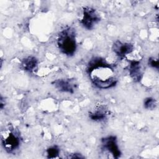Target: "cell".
<instances>
[{
	"instance_id": "obj_1",
	"label": "cell",
	"mask_w": 159,
	"mask_h": 159,
	"mask_svg": "<svg viewBox=\"0 0 159 159\" xmlns=\"http://www.w3.org/2000/svg\"><path fill=\"white\" fill-rule=\"evenodd\" d=\"M86 71L92 83L98 88L106 89L116 86L117 80L114 70L101 57H94L89 61Z\"/></svg>"
},
{
	"instance_id": "obj_2",
	"label": "cell",
	"mask_w": 159,
	"mask_h": 159,
	"mask_svg": "<svg viewBox=\"0 0 159 159\" xmlns=\"http://www.w3.org/2000/svg\"><path fill=\"white\" fill-rule=\"evenodd\" d=\"M57 44L59 50L64 55L73 56L77 48L76 31L73 27H66L58 34Z\"/></svg>"
},
{
	"instance_id": "obj_3",
	"label": "cell",
	"mask_w": 159,
	"mask_h": 159,
	"mask_svg": "<svg viewBox=\"0 0 159 159\" xmlns=\"http://www.w3.org/2000/svg\"><path fill=\"white\" fill-rule=\"evenodd\" d=\"M1 143L8 153L15 152L20 147V134L14 129H9L1 134Z\"/></svg>"
},
{
	"instance_id": "obj_4",
	"label": "cell",
	"mask_w": 159,
	"mask_h": 159,
	"mask_svg": "<svg viewBox=\"0 0 159 159\" xmlns=\"http://www.w3.org/2000/svg\"><path fill=\"white\" fill-rule=\"evenodd\" d=\"M100 20V15L96 9L89 6L83 7L79 22L84 29L91 30Z\"/></svg>"
},
{
	"instance_id": "obj_5",
	"label": "cell",
	"mask_w": 159,
	"mask_h": 159,
	"mask_svg": "<svg viewBox=\"0 0 159 159\" xmlns=\"http://www.w3.org/2000/svg\"><path fill=\"white\" fill-rule=\"evenodd\" d=\"M101 148L104 152L112 155L114 158H119L122 154L118 145L117 137L114 135L103 137L101 140Z\"/></svg>"
},
{
	"instance_id": "obj_6",
	"label": "cell",
	"mask_w": 159,
	"mask_h": 159,
	"mask_svg": "<svg viewBox=\"0 0 159 159\" xmlns=\"http://www.w3.org/2000/svg\"><path fill=\"white\" fill-rule=\"evenodd\" d=\"M52 85L60 92L73 94L76 88L75 80L71 78H59L52 83Z\"/></svg>"
},
{
	"instance_id": "obj_7",
	"label": "cell",
	"mask_w": 159,
	"mask_h": 159,
	"mask_svg": "<svg viewBox=\"0 0 159 159\" xmlns=\"http://www.w3.org/2000/svg\"><path fill=\"white\" fill-rule=\"evenodd\" d=\"M134 49V45L129 42H123L119 40H116L112 46V50L119 58L122 59L131 53Z\"/></svg>"
},
{
	"instance_id": "obj_8",
	"label": "cell",
	"mask_w": 159,
	"mask_h": 159,
	"mask_svg": "<svg viewBox=\"0 0 159 159\" xmlns=\"http://www.w3.org/2000/svg\"><path fill=\"white\" fill-rule=\"evenodd\" d=\"M127 70L130 76L135 82H139L141 81L143 77V71L140 61H130L127 66Z\"/></svg>"
},
{
	"instance_id": "obj_9",
	"label": "cell",
	"mask_w": 159,
	"mask_h": 159,
	"mask_svg": "<svg viewBox=\"0 0 159 159\" xmlns=\"http://www.w3.org/2000/svg\"><path fill=\"white\" fill-rule=\"evenodd\" d=\"M89 119L95 122H102L106 120L107 116V109L105 106L99 105L95 109L89 113Z\"/></svg>"
},
{
	"instance_id": "obj_10",
	"label": "cell",
	"mask_w": 159,
	"mask_h": 159,
	"mask_svg": "<svg viewBox=\"0 0 159 159\" xmlns=\"http://www.w3.org/2000/svg\"><path fill=\"white\" fill-rule=\"evenodd\" d=\"M38 60L34 56L24 58L20 61V68L27 72H33L38 66Z\"/></svg>"
},
{
	"instance_id": "obj_11",
	"label": "cell",
	"mask_w": 159,
	"mask_h": 159,
	"mask_svg": "<svg viewBox=\"0 0 159 159\" xmlns=\"http://www.w3.org/2000/svg\"><path fill=\"white\" fill-rule=\"evenodd\" d=\"M46 153L48 158H58L60 153V149L57 145H52L46 150Z\"/></svg>"
},
{
	"instance_id": "obj_12",
	"label": "cell",
	"mask_w": 159,
	"mask_h": 159,
	"mask_svg": "<svg viewBox=\"0 0 159 159\" xmlns=\"http://www.w3.org/2000/svg\"><path fill=\"white\" fill-rule=\"evenodd\" d=\"M157 106V101L151 97L146 98L143 101V107L148 110H153Z\"/></svg>"
},
{
	"instance_id": "obj_13",
	"label": "cell",
	"mask_w": 159,
	"mask_h": 159,
	"mask_svg": "<svg viewBox=\"0 0 159 159\" xmlns=\"http://www.w3.org/2000/svg\"><path fill=\"white\" fill-rule=\"evenodd\" d=\"M148 64L150 67L155 68L157 70H158L159 63L157 58H155V57H150L148 60Z\"/></svg>"
},
{
	"instance_id": "obj_14",
	"label": "cell",
	"mask_w": 159,
	"mask_h": 159,
	"mask_svg": "<svg viewBox=\"0 0 159 159\" xmlns=\"http://www.w3.org/2000/svg\"><path fill=\"white\" fill-rule=\"evenodd\" d=\"M68 158H84V157L82 155V154L79 153H74L71 154L68 157Z\"/></svg>"
}]
</instances>
